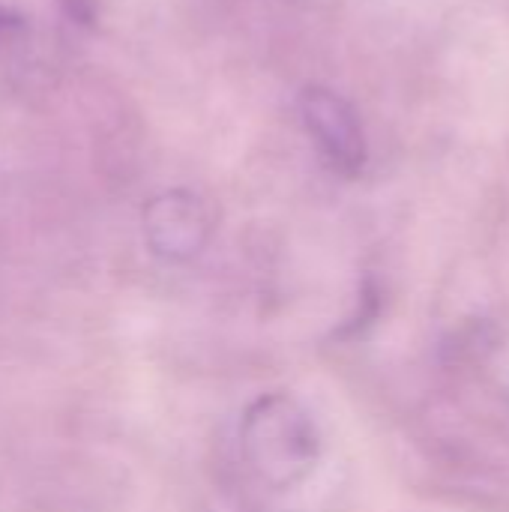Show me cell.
<instances>
[{
  "instance_id": "1",
  "label": "cell",
  "mask_w": 509,
  "mask_h": 512,
  "mask_svg": "<svg viewBox=\"0 0 509 512\" xmlns=\"http://www.w3.org/2000/svg\"><path fill=\"white\" fill-rule=\"evenodd\" d=\"M240 447L246 465L264 486L294 489L312 474L321 453V435L300 399L291 393H270L246 408Z\"/></svg>"
},
{
  "instance_id": "2",
  "label": "cell",
  "mask_w": 509,
  "mask_h": 512,
  "mask_svg": "<svg viewBox=\"0 0 509 512\" xmlns=\"http://www.w3.org/2000/svg\"><path fill=\"white\" fill-rule=\"evenodd\" d=\"M300 117L333 171L357 177L366 168V132L345 96L330 87L312 84L300 93Z\"/></svg>"
},
{
  "instance_id": "3",
  "label": "cell",
  "mask_w": 509,
  "mask_h": 512,
  "mask_svg": "<svg viewBox=\"0 0 509 512\" xmlns=\"http://www.w3.org/2000/svg\"><path fill=\"white\" fill-rule=\"evenodd\" d=\"M213 234L207 201L189 189H168L144 204V240L165 261H192Z\"/></svg>"
}]
</instances>
